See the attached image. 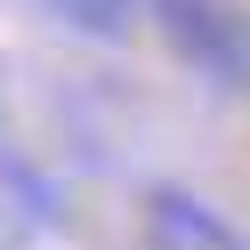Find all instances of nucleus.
Wrapping results in <instances>:
<instances>
[{"label": "nucleus", "mask_w": 250, "mask_h": 250, "mask_svg": "<svg viewBox=\"0 0 250 250\" xmlns=\"http://www.w3.org/2000/svg\"><path fill=\"white\" fill-rule=\"evenodd\" d=\"M153 24L169 33V49L218 89H242L250 81V17L242 0H146Z\"/></svg>", "instance_id": "nucleus-1"}, {"label": "nucleus", "mask_w": 250, "mask_h": 250, "mask_svg": "<svg viewBox=\"0 0 250 250\" xmlns=\"http://www.w3.org/2000/svg\"><path fill=\"white\" fill-rule=\"evenodd\" d=\"M33 8H41V17H57L65 33H81V41H121L137 0H33Z\"/></svg>", "instance_id": "nucleus-2"}]
</instances>
